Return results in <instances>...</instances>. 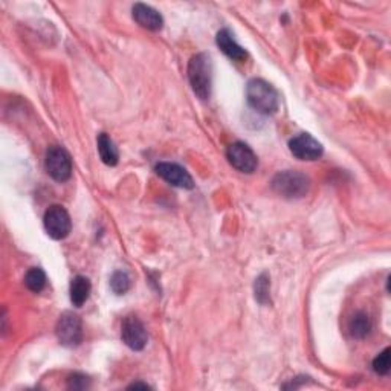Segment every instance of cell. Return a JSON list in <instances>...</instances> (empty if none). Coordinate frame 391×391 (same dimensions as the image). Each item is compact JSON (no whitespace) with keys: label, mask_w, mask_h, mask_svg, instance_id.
Wrapping results in <instances>:
<instances>
[{"label":"cell","mask_w":391,"mask_h":391,"mask_svg":"<svg viewBox=\"0 0 391 391\" xmlns=\"http://www.w3.org/2000/svg\"><path fill=\"white\" fill-rule=\"evenodd\" d=\"M226 158H228L230 163L235 170H239L240 173H247V175L256 171L259 166L256 153L244 142L231 144L228 150H226Z\"/></svg>","instance_id":"8"},{"label":"cell","mask_w":391,"mask_h":391,"mask_svg":"<svg viewBox=\"0 0 391 391\" xmlns=\"http://www.w3.org/2000/svg\"><path fill=\"white\" fill-rule=\"evenodd\" d=\"M43 223L44 230L54 240L66 239L72 230L70 217L65 208L60 205H52L48 208V211L44 213Z\"/></svg>","instance_id":"6"},{"label":"cell","mask_w":391,"mask_h":391,"mask_svg":"<svg viewBox=\"0 0 391 391\" xmlns=\"http://www.w3.org/2000/svg\"><path fill=\"white\" fill-rule=\"evenodd\" d=\"M129 388H150L147 384H141V382H136V384H132Z\"/></svg>","instance_id":"21"},{"label":"cell","mask_w":391,"mask_h":391,"mask_svg":"<svg viewBox=\"0 0 391 391\" xmlns=\"http://www.w3.org/2000/svg\"><path fill=\"white\" fill-rule=\"evenodd\" d=\"M154 170H156L159 178L168 182V184L173 187L184 188V190H191L194 187L193 178L190 176V173L184 167L178 166V163L159 162Z\"/></svg>","instance_id":"10"},{"label":"cell","mask_w":391,"mask_h":391,"mask_svg":"<svg viewBox=\"0 0 391 391\" xmlns=\"http://www.w3.org/2000/svg\"><path fill=\"white\" fill-rule=\"evenodd\" d=\"M254 294L260 304H268L271 302V281L268 274H261L254 283Z\"/></svg>","instance_id":"17"},{"label":"cell","mask_w":391,"mask_h":391,"mask_svg":"<svg viewBox=\"0 0 391 391\" xmlns=\"http://www.w3.org/2000/svg\"><path fill=\"white\" fill-rule=\"evenodd\" d=\"M90 290H92L90 281L83 275H77L70 283V302H72V304H74L75 307L83 306L89 299Z\"/></svg>","instance_id":"14"},{"label":"cell","mask_w":391,"mask_h":391,"mask_svg":"<svg viewBox=\"0 0 391 391\" xmlns=\"http://www.w3.org/2000/svg\"><path fill=\"white\" fill-rule=\"evenodd\" d=\"M90 387V380L87 376L81 375V373H74L68 379V388L69 390H86Z\"/></svg>","instance_id":"20"},{"label":"cell","mask_w":391,"mask_h":391,"mask_svg":"<svg viewBox=\"0 0 391 391\" xmlns=\"http://www.w3.org/2000/svg\"><path fill=\"white\" fill-rule=\"evenodd\" d=\"M25 285L28 287L31 292L39 294L43 290V287L46 286V274L40 268H31L25 275Z\"/></svg>","instance_id":"16"},{"label":"cell","mask_w":391,"mask_h":391,"mask_svg":"<svg viewBox=\"0 0 391 391\" xmlns=\"http://www.w3.org/2000/svg\"><path fill=\"white\" fill-rule=\"evenodd\" d=\"M44 167H46L48 175L57 182H66L72 175V161L69 153L60 145H52L48 149Z\"/></svg>","instance_id":"5"},{"label":"cell","mask_w":391,"mask_h":391,"mask_svg":"<svg viewBox=\"0 0 391 391\" xmlns=\"http://www.w3.org/2000/svg\"><path fill=\"white\" fill-rule=\"evenodd\" d=\"M371 320L368 318L367 314L364 312H358L352 316V320L349 323V330L352 333L353 338L362 340L371 332Z\"/></svg>","instance_id":"15"},{"label":"cell","mask_w":391,"mask_h":391,"mask_svg":"<svg viewBox=\"0 0 391 391\" xmlns=\"http://www.w3.org/2000/svg\"><path fill=\"white\" fill-rule=\"evenodd\" d=\"M133 19L142 28L149 31H161L163 26L162 15L154 8L145 4H136L133 6Z\"/></svg>","instance_id":"11"},{"label":"cell","mask_w":391,"mask_h":391,"mask_svg":"<svg viewBox=\"0 0 391 391\" xmlns=\"http://www.w3.org/2000/svg\"><path fill=\"white\" fill-rule=\"evenodd\" d=\"M97 144H98V153L101 161L108 167H115L118 163V159H120V153H118L116 145L111 139V136L106 133H99Z\"/></svg>","instance_id":"13"},{"label":"cell","mask_w":391,"mask_h":391,"mask_svg":"<svg viewBox=\"0 0 391 391\" xmlns=\"http://www.w3.org/2000/svg\"><path fill=\"white\" fill-rule=\"evenodd\" d=\"M247 98L249 106L263 115H272L278 111V94L268 81L254 78L248 83Z\"/></svg>","instance_id":"2"},{"label":"cell","mask_w":391,"mask_h":391,"mask_svg":"<svg viewBox=\"0 0 391 391\" xmlns=\"http://www.w3.org/2000/svg\"><path fill=\"white\" fill-rule=\"evenodd\" d=\"M390 366H391V361H390V349L387 347L384 352L379 353L378 356L373 361V370H375L378 375H388L390 371Z\"/></svg>","instance_id":"19"},{"label":"cell","mask_w":391,"mask_h":391,"mask_svg":"<svg viewBox=\"0 0 391 391\" xmlns=\"http://www.w3.org/2000/svg\"><path fill=\"white\" fill-rule=\"evenodd\" d=\"M121 340L127 347L135 352H139L145 347V345H147L149 335L139 318H136L133 315L124 318L121 325Z\"/></svg>","instance_id":"7"},{"label":"cell","mask_w":391,"mask_h":391,"mask_svg":"<svg viewBox=\"0 0 391 391\" xmlns=\"http://www.w3.org/2000/svg\"><path fill=\"white\" fill-rule=\"evenodd\" d=\"M188 80L191 89L199 98L208 99L211 97L213 63L208 54H197L190 60Z\"/></svg>","instance_id":"1"},{"label":"cell","mask_w":391,"mask_h":391,"mask_svg":"<svg viewBox=\"0 0 391 391\" xmlns=\"http://www.w3.org/2000/svg\"><path fill=\"white\" fill-rule=\"evenodd\" d=\"M289 150L299 161H315L323 156V145L312 135L299 133L289 141Z\"/></svg>","instance_id":"9"},{"label":"cell","mask_w":391,"mask_h":391,"mask_svg":"<svg viewBox=\"0 0 391 391\" xmlns=\"http://www.w3.org/2000/svg\"><path fill=\"white\" fill-rule=\"evenodd\" d=\"M271 187L278 196L285 199H302L307 194L311 180L303 173L286 170L275 175Z\"/></svg>","instance_id":"3"},{"label":"cell","mask_w":391,"mask_h":391,"mask_svg":"<svg viewBox=\"0 0 391 391\" xmlns=\"http://www.w3.org/2000/svg\"><path fill=\"white\" fill-rule=\"evenodd\" d=\"M216 43H217V46L221 48V51L225 54V56L230 57L231 60L243 61L244 58L248 57L247 51H244L240 46V44L234 40V35L230 30H222V31L217 32Z\"/></svg>","instance_id":"12"},{"label":"cell","mask_w":391,"mask_h":391,"mask_svg":"<svg viewBox=\"0 0 391 391\" xmlns=\"http://www.w3.org/2000/svg\"><path fill=\"white\" fill-rule=\"evenodd\" d=\"M130 277L124 271H116L111 278V289L116 295H124L130 289Z\"/></svg>","instance_id":"18"},{"label":"cell","mask_w":391,"mask_h":391,"mask_svg":"<svg viewBox=\"0 0 391 391\" xmlns=\"http://www.w3.org/2000/svg\"><path fill=\"white\" fill-rule=\"evenodd\" d=\"M57 340L65 347H77L83 341V324L81 318L74 312H65L60 315L56 325Z\"/></svg>","instance_id":"4"}]
</instances>
